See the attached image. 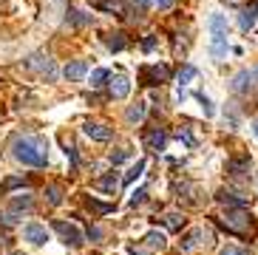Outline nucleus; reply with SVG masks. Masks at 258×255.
Listing matches in <instances>:
<instances>
[{"instance_id":"obj_1","label":"nucleus","mask_w":258,"mask_h":255,"mask_svg":"<svg viewBox=\"0 0 258 255\" xmlns=\"http://www.w3.org/2000/svg\"><path fill=\"white\" fill-rule=\"evenodd\" d=\"M15 159L23 162V165H31V167H46L48 162V153H46V142L40 136H20L15 139Z\"/></svg>"},{"instance_id":"obj_2","label":"nucleus","mask_w":258,"mask_h":255,"mask_svg":"<svg viewBox=\"0 0 258 255\" xmlns=\"http://www.w3.org/2000/svg\"><path fill=\"white\" fill-rule=\"evenodd\" d=\"M219 224L224 227L227 233L247 235V233H250V227H252V221H250V216H247L241 207H235V210H227V216H221V218H219Z\"/></svg>"},{"instance_id":"obj_3","label":"nucleus","mask_w":258,"mask_h":255,"mask_svg":"<svg viewBox=\"0 0 258 255\" xmlns=\"http://www.w3.org/2000/svg\"><path fill=\"white\" fill-rule=\"evenodd\" d=\"M176 199L182 202L184 199V204H190V207H202L205 204V193H202V187H199L196 181H182V184H176Z\"/></svg>"},{"instance_id":"obj_4","label":"nucleus","mask_w":258,"mask_h":255,"mask_svg":"<svg viewBox=\"0 0 258 255\" xmlns=\"http://www.w3.org/2000/svg\"><path fill=\"white\" fill-rule=\"evenodd\" d=\"M26 66H29L31 71H37V74L48 77V80H54V77H57V68H54V62L48 60L46 54H31L29 60H26Z\"/></svg>"},{"instance_id":"obj_5","label":"nucleus","mask_w":258,"mask_h":255,"mask_svg":"<svg viewBox=\"0 0 258 255\" xmlns=\"http://www.w3.org/2000/svg\"><path fill=\"white\" fill-rule=\"evenodd\" d=\"M54 230L62 235V241H66V244H71V247H83V233H80L74 224L62 221V218H57V221H54Z\"/></svg>"},{"instance_id":"obj_6","label":"nucleus","mask_w":258,"mask_h":255,"mask_svg":"<svg viewBox=\"0 0 258 255\" xmlns=\"http://www.w3.org/2000/svg\"><path fill=\"white\" fill-rule=\"evenodd\" d=\"M170 80V68L167 66H145L142 68V85H159Z\"/></svg>"},{"instance_id":"obj_7","label":"nucleus","mask_w":258,"mask_h":255,"mask_svg":"<svg viewBox=\"0 0 258 255\" xmlns=\"http://www.w3.org/2000/svg\"><path fill=\"white\" fill-rule=\"evenodd\" d=\"M216 199H219L221 204H227V210H235V207H241V210H244V207L250 204V199H247V196L235 193V190H227V187H221Z\"/></svg>"},{"instance_id":"obj_8","label":"nucleus","mask_w":258,"mask_h":255,"mask_svg":"<svg viewBox=\"0 0 258 255\" xmlns=\"http://www.w3.org/2000/svg\"><path fill=\"white\" fill-rule=\"evenodd\" d=\"M85 136H91L94 142H108L114 136V131L105 122H85Z\"/></svg>"},{"instance_id":"obj_9","label":"nucleus","mask_w":258,"mask_h":255,"mask_svg":"<svg viewBox=\"0 0 258 255\" xmlns=\"http://www.w3.org/2000/svg\"><path fill=\"white\" fill-rule=\"evenodd\" d=\"M111 83H108V88H111V97L116 99H125L131 94V83H128V77L125 74H114V77H108Z\"/></svg>"},{"instance_id":"obj_10","label":"nucleus","mask_w":258,"mask_h":255,"mask_svg":"<svg viewBox=\"0 0 258 255\" xmlns=\"http://www.w3.org/2000/svg\"><path fill=\"white\" fill-rule=\"evenodd\" d=\"M23 235H26V241H29V244H37V247L48 241V230L43 224H26Z\"/></svg>"},{"instance_id":"obj_11","label":"nucleus","mask_w":258,"mask_h":255,"mask_svg":"<svg viewBox=\"0 0 258 255\" xmlns=\"http://www.w3.org/2000/svg\"><path fill=\"white\" fill-rule=\"evenodd\" d=\"M207 29L213 31V37H227V17L224 15H210V20H207Z\"/></svg>"},{"instance_id":"obj_12","label":"nucleus","mask_w":258,"mask_h":255,"mask_svg":"<svg viewBox=\"0 0 258 255\" xmlns=\"http://www.w3.org/2000/svg\"><path fill=\"white\" fill-rule=\"evenodd\" d=\"M255 20H258V3L241 9V15H238V26H241L244 31H250L252 26H255Z\"/></svg>"},{"instance_id":"obj_13","label":"nucleus","mask_w":258,"mask_h":255,"mask_svg":"<svg viewBox=\"0 0 258 255\" xmlns=\"http://www.w3.org/2000/svg\"><path fill=\"white\" fill-rule=\"evenodd\" d=\"M227 51H230L227 37H213L210 40V54H213V60H216V62L224 60V57H227Z\"/></svg>"},{"instance_id":"obj_14","label":"nucleus","mask_w":258,"mask_h":255,"mask_svg":"<svg viewBox=\"0 0 258 255\" xmlns=\"http://www.w3.org/2000/svg\"><path fill=\"white\" fill-rule=\"evenodd\" d=\"M85 71H88V66H85L83 60H74L71 66H66V71H62V74H66V80L77 83V80H83V77H85Z\"/></svg>"},{"instance_id":"obj_15","label":"nucleus","mask_w":258,"mask_h":255,"mask_svg":"<svg viewBox=\"0 0 258 255\" xmlns=\"http://www.w3.org/2000/svg\"><path fill=\"white\" fill-rule=\"evenodd\" d=\"M250 88H252V74H250V71H238V74L233 77V91L247 94Z\"/></svg>"},{"instance_id":"obj_16","label":"nucleus","mask_w":258,"mask_h":255,"mask_svg":"<svg viewBox=\"0 0 258 255\" xmlns=\"http://www.w3.org/2000/svg\"><path fill=\"white\" fill-rule=\"evenodd\" d=\"M145 113H148V102H137V105H131L128 111H125V119H128L131 125H139V122L145 119Z\"/></svg>"},{"instance_id":"obj_17","label":"nucleus","mask_w":258,"mask_h":255,"mask_svg":"<svg viewBox=\"0 0 258 255\" xmlns=\"http://www.w3.org/2000/svg\"><path fill=\"white\" fill-rule=\"evenodd\" d=\"M165 142H167V136H165V131H159V128L145 136V145H148V150H162V148H165Z\"/></svg>"},{"instance_id":"obj_18","label":"nucleus","mask_w":258,"mask_h":255,"mask_svg":"<svg viewBox=\"0 0 258 255\" xmlns=\"http://www.w3.org/2000/svg\"><path fill=\"white\" fill-rule=\"evenodd\" d=\"M202 238H205V230H202V227H196V230H190V233L182 238V249H184V252H190V249H196V247H199V241H202Z\"/></svg>"},{"instance_id":"obj_19","label":"nucleus","mask_w":258,"mask_h":255,"mask_svg":"<svg viewBox=\"0 0 258 255\" xmlns=\"http://www.w3.org/2000/svg\"><path fill=\"white\" fill-rule=\"evenodd\" d=\"M250 170V156H241V159H230L227 162V173L233 176H241V173Z\"/></svg>"},{"instance_id":"obj_20","label":"nucleus","mask_w":258,"mask_h":255,"mask_svg":"<svg viewBox=\"0 0 258 255\" xmlns=\"http://www.w3.org/2000/svg\"><path fill=\"white\" fill-rule=\"evenodd\" d=\"M145 247H148V249H165L167 247V238L162 233H156V230H151V233L145 235Z\"/></svg>"},{"instance_id":"obj_21","label":"nucleus","mask_w":258,"mask_h":255,"mask_svg":"<svg viewBox=\"0 0 258 255\" xmlns=\"http://www.w3.org/2000/svg\"><path fill=\"white\" fill-rule=\"evenodd\" d=\"M85 204H88V210H94L97 216H108V213L114 210V204H105V202H97V199H85Z\"/></svg>"},{"instance_id":"obj_22","label":"nucleus","mask_w":258,"mask_h":255,"mask_svg":"<svg viewBox=\"0 0 258 255\" xmlns=\"http://www.w3.org/2000/svg\"><path fill=\"white\" fill-rule=\"evenodd\" d=\"M31 207H34V199L29 193H20L12 199V210H31Z\"/></svg>"},{"instance_id":"obj_23","label":"nucleus","mask_w":258,"mask_h":255,"mask_svg":"<svg viewBox=\"0 0 258 255\" xmlns=\"http://www.w3.org/2000/svg\"><path fill=\"white\" fill-rule=\"evenodd\" d=\"M97 187H99V190H105V193H111V196H114V193H116V187H119V179H116L114 173H111V176H102V179L97 181Z\"/></svg>"},{"instance_id":"obj_24","label":"nucleus","mask_w":258,"mask_h":255,"mask_svg":"<svg viewBox=\"0 0 258 255\" xmlns=\"http://www.w3.org/2000/svg\"><path fill=\"white\" fill-rule=\"evenodd\" d=\"M145 165H148V162H145V159H139L137 165H134V167H131L128 173H125V184H134V181H137L139 176H142V173H145Z\"/></svg>"},{"instance_id":"obj_25","label":"nucleus","mask_w":258,"mask_h":255,"mask_svg":"<svg viewBox=\"0 0 258 255\" xmlns=\"http://www.w3.org/2000/svg\"><path fill=\"white\" fill-rule=\"evenodd\" d=\"M165 224H167V230H182V227H184V216H182V213H167Z\"/></svg>"},{"instance_id":"obj_26","label":"nucleus","mask_w":258,"mask_h":255,"mask_svg":"<svg viewBox=\"0 0 258 255\" xmlns=\"http://www.w3.org/2000/svg\"><path fill=\"white\" fill-rule=\"evenodd\" d=\"M46 196H48V204H54V207H57V204H62V187H60V184H48Z\"/></svg>"},{"instance_id":"obj_27","label":"nucleus","mask_w":258,"mask_h":255,"mask_svg":"<svg viewBox=\"0 0 258 255\" xmlns=\"http://www.w3.org/2000/svg\"><path fill=\"white\" fill-rule=\"evenodd\" d=\"M108 48L111 51H122L125 48V34H119V31L116 34H108Z\"/></svg>"},{"instance_id":"obj_28","label":"nucleus","mask_w":258,"mask_h":255,"mask_svg":"<svg viewBox=\"0 0 258 255\" xmlns=\"http://www.w3.org/2000/svg\"><path fill=\"white\" fill-rule=\"evenodd\" d=\"M196 74H199V71H196V68H193V66H182V68H179V83H190V80H196Z\"/></svg>"},{"instance_id":"obj_29","label":"nucleus","mask_w":258,"mask_h":255,"mask_svg":"<svg viewBox=\"0 0 258 255\" xmlns=\"http://www.w3.org/2000/svg\"><path fill=\"white\" fill-rule=\"evenodd\" d=\"M108 77H111V74H108L105 68H97V71H91V85H94V88H99V85L108 80Z\"/></svg>"},{"instance_id":"obj_30","label":"nucleus","mask_w":258,"mask_h":255,"mask_svg":"<svg viewBox=\"0 0 258 255\" xmlns=\"http://www.w3.org/2000/svg\"><path fill=\"white\" fill-rule=\"evenodd\" d=\"M71 23H77V26H85V23H91V15H85V12H77V9H71Z\"/></svg>"},{"instance_id":"obj_31","label":"nucleus","mask_w":258,"mask_h":255,"mask_svg":"<svg viewBox=\"0 0 258 255\" xmlns=\"http://www.w3.org/2000/svg\"><path fill=\"white\" fill-rule=\"evenodd\" d=\"M15 187H23V179H20V176H9L6 181H3V190H15Z\"/></svg>"},{"instance_id":"obj_32","label":"nucleus","mask_w":258,"mask_h":255,"mask_svg":"<svg viewBox=\"0 0 258 255\" xmlns=\"http://www.w3.org/2000/svg\"><path fill=\"white\" fill-rule=\"evenodd\" d=\"M199 102H202V108H205V116H213V113H216V108H213V102L205 97V94H199Z\"/></svg>"},{"instance_id":"obj_33","label":"nucleus","mask_w":258,"mask_h":255,"mask_svg":"<svg viewBox=\"0 0 258 255\" xmlns=\"http://www.w3.org/2000/svg\"><path fill=\"white\" fill-rule=\"evenodd\" d=\"M179 139H182V142L187 145V148H193V145H196V139H193V134H190V131H184V128L179 131Z\"/></svg>"},{"instance_id":"obj_34","label":"nucleus","mask_w":258,"mask_h":255,"mask_svg":"<svg viewBox=\"0 0 258 255\" xmlns=\"http://www.w3.org/2000/svg\"><path fill=\"white\" fill-rule=\"evenodd\" d=\"M125 159H128V150H116V153H111V165H119Z\"/></svg>"},{"instance_id":"obj_35","label":"nucleus","mask_w":258,"mask_h":255,"mask_svg":"<svg viewBox=\"0 0 258 255\" xmlns=\"http://www.w3.org/2000/svg\"><path fill=\"white\" fill-rule=\"evenodd\" d=\"M221 255H250V252L241 249V247H224V249H221Z\"/></svg>"},{"instance_id":"obj_36","label":"nucleus","mask_w":258,"mask_h":255,"mask_svg":"<svg viewBox=\"0 0 258 255\" xmlns=\"http://www.w3.org/2000/svg\"><path fill=\"white\" fill-rule=\"evenodd\" d=\"M142 48H145V51H153V48H156V37H153V34H148V37H145V43H142Z\"/></svg>"},{"instance_id":"obj_37","label":"nucleus","mask_w":258,"mask_h":255,"mask_svg":"<svg viewBox=\"0 0 258 255\" xmlns=\"http://www.w3.org/2000/svg\"><path fill=\"white\" fill-rule=\"evenodd\" d=\"M145 196H148L145 190H137V193L131 196V207H137V204H142V199H145Z\"/></svg>"},{"instance_id":"obj_38","label":"nucleus","mask_w":258,"mask_h":255,"mask_svg":"<svg viewBox=\"0 0 258 255\" xmlns=\"http://www.w3.org/2000/svg\"><path fill=\"white\" fill-rule=\"evenodd\" d=\"M151 3H153V6H156V9H162V12H165V9H170V6H173V0H151Z\"/></svg>"},{"instance_id":"obj_39","label":"nucleus","mask_w":258,"mask_h":255,"mask_svg":"<svg viewBox=\"0 0 258 255\" xmlns=\"http://www.w3.org/2000/svg\"><path fill=\"white\" fill-rule=\"evenodd\" d=\"M88 235H91L94 241H99V238H102V230H99V227H91V230H88Z\"/></svg>"},{"instance_id":"obj_40","label":"nucleus","mask_w":258,"mask_h":255,"mask_svg":"<svg viewBox=\"0 0 258 255\" xmlns=\"http://www.w3.org/2000/svg\"><path fill=\"white\" fill-rule=\"evenodd\" d=\"M148 3H151V0H134V6H137L139 12H145V9H148Z\"/></svg>"},{"instance_id":"obj_41","label":"nucleus","mask_w":258,"mask_h":255,"mask_svg":"<svg viewBox=\"0 0 258 255\" xmlns=\"http://www.w3.org/2000/svg\"><path fill=\"white\" fill-rule=\"evenodd\" d=\"M252 80H258V66H255V71H252Z\"/></svg>"},{"instance_id":"obj_42","label":"nucleus","mask_w":258,"mask_h":255,"mask_svg":"<svg viewBox=\"0 0 258 255\" xmlns=\"http://www.w3.org/2000/svg\"><path fill=\"white\" fill-rule=\"evenodd\" d=\"M255 136H258V119H255Z\"/></svg>"},{"instance_id":"obj_43","label":"nucleus","mask_w":258,"mask_h":255,"mask_svg":"<svg viewBox=\"0 0 258 255\" xmlns=\"http://www.w3.org/2000/svg\"><path fill=\"white\" fill-rule=\"evenodd\" d=\"M227 3H238V0H227Z\"/></svg>"}]
</instances>
